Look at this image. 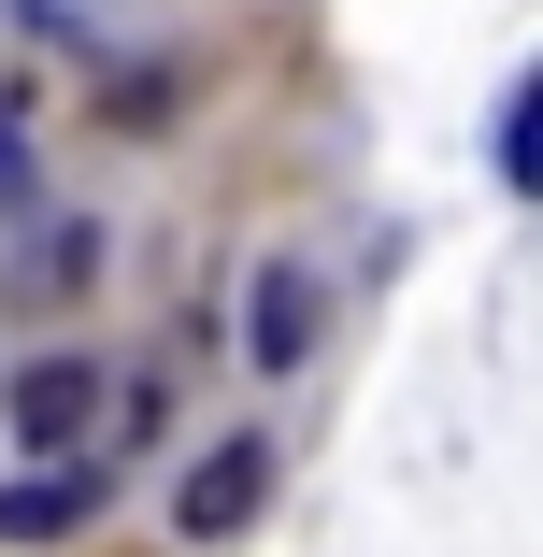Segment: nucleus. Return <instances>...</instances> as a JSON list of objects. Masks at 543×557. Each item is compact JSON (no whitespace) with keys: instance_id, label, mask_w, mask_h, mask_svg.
I'll return each instance as SVG.
<instances>
[{"instance_id":"f257e3e1","label":"nucleus","mask_w":543,"mask_h":557,"mask_svg":"<svg viewBox=\"0 0 543 557\" xmlns=\"http://www.w3.org/2000/svg\"><path fill=\"white\" fill-rule=\"evenodd\" d=\"M258 500H272V443H214V458L172 486V529H186V543H230Z\"/></svg>"},{"instance_id":"f03ea898","label":"nucleus","mask_w":543,"mask_h":557,"mask_svg":"<svg viewBox=\"0 0 543 557\" xmlns=\"http://www.w3.org/2000/svg\"><path fill=\"white\" fill-rule=\"evenodd\" d=\"M86 429H100V372L86 358H29L15 372V443H29V458H72Z\"/></svg>"},{"instance_id":"7ed1b4c3","label":"nucleus","mask_w":543,"mask_h":557,"mask_svg":"<svg viewBox=\"0 0 543 557\" xmlns=\"http://www.w3.org/2000/svg\"><path fill=\"white\" fill-rule=\"evenodd\" d=\"M86 515H100V472H72V458H29L0 486V543H72Z\"/></svg>"},{"instance_id":"39448f33","label":"nucleus","mask_w":543,"mask_h":557,"mask_svg":"<svg viewBox=\"0 0 543 557\" xmlns=\"http://www.w3.org/2000/svg\"><path fill=\"white\" fill-rule=\"evenodd\" d=\"M15 15H29L44 44H86V29H100V15H86V0H15Z\"/></svg>"},{"instance_id":"20e7f679","label":"nucleus","mask_w":543,"mask_h":557,"mask_svg":"<svg viewBox=\"0 0 543 557\" xmlns=\"http://www.w3.org/2000/svg\"><path fill=\"white\" fill-rule=\"evenodd\" d=\"M244 329H258V372H300L314 358V272L300 258H258V314Z\"/></svg>"}]
</instances>
